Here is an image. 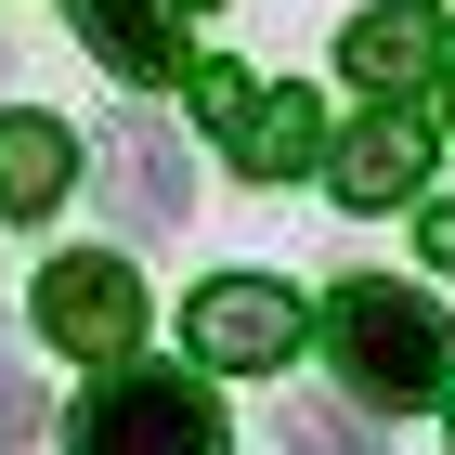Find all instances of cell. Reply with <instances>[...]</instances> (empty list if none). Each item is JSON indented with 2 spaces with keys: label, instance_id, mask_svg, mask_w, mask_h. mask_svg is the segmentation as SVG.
I'll return each mask as SVG.
<instances>
[{
  "label": "cell",
  "instance_id": "obj_12",
  "mask_svg": "<svg viewBox=\"0 0 455 455\" xmlns=\"http://www.w3.org/2000/svg\"><path fill=\"white\" fill-rule=\"evenodd\" d=\"M27 429H39V390H27V364H13V351H0V455L27 443Z\"/></svg>",
  "mask_w": 455,
  "mask_h": 455
},
{
  "label": "cell",
  "instance_id": "obj_4",
  "mask_svg": "<svg viewBox=\"0 0 455 455\" xmlns=\"http://www.w3.org/2000/svg\"><path fill=\"white\" fill-rule=\"evenodd\" d=\"M182 339L209 351L221 378H260V364H286V351H299V299H286L274 274H221V286H196Z\"/></svg>",
  "mask_w": 455,
  "mask_h": 455
},
{
  "label": "cell",
  "instance_id": "obj_9",
  "mask_svg": "<svg viewBox=\"0 0 455 455\" xmlns=\"http://www.w3.org/2000/svg\"><path fill=\"white\" fill-rule=\"evenodd\" d=\"M66 13H78V39H92L131 92H156V78L182 66V39H170V13H156V0H66Z\"/></svg>",
  "mask_w": 455,
  "mask_h": 455
},
{
  "label": "cell",
  "instance_id": "obj_8",
  "mask_svg": "<svg viewBox=\"0 0 455 455\" xmlns=\"http://www.w3.org/2000/svg\"><path fill=\"white\" fill-rule=\"evenodd\" d=\"M325 170H339V196H351V209H390V196H417V182H429V131H417L403 105H378L364 131L339 143V156H325Z\"/></svg>",
  "mask_w": 455,
  "mask_h": 455
},
{
  "label": "cell",
  "instance_id": "obj_5",
  "mask_svg": "<svg viewBox=\"0 0 455 455\" xmlns=\"http://www.w3.org/2000/svg\"><path fill=\"white\" fill-rule=\"evenodd\" d=\"M39 325H52V351H78V364H117V351L143 339V286L117 274V260H52V274H39Z\"/></svg>",
  "mask_w": 455,
  "mask_h": 455
},
{
  "label": "cell",
  "instance_id": "obj_2",
  "mask_svg": "<svg viewBox=\"0 0 455 455\" xmlns=\"http://www.w3.org/2000/svg\"><path fill=\"white\" fill-rule=\"evenodd\" d=\"M78 455H221V403L170 364H131L78 403Z\"/></svg>",
  "mask_w": 455,
  "mask_h": 455
},
{
  "label": "cell",
  "instance_id": "obj_14",
  "mask_svg": "<svg viewBox=\"0 0 455 455\" xmlns=\"http://www.w3.org/2000/svg\"><path fill=\"white\" fill-rule=\"evenodd\" d=\"M182 13H209V0H182Z\"/></svg>",
  "mask_w": 455,
  "mask_h": 455
},
{
  "label": "cell",
  "instance_id": "obj_13",
  "mask_svg": "<svg viewBox=\"0 0 455 455\" xmlns=\"http://www.w3.org/2000/svg\"><path fill=\"white\" fill-rule=\"evenodd\" d=\"M417 247H429V260H455V209H429V221H417Z\"/></svg>",
  "mask_w": 455,
  "mask_h": 455
},
{
  "label": "cell",
  "instance_id": "obj_10",
  "mask_svg": "<svg viewBox=\"0 0 455 455\" xmlns=\"http://www.w3.org/2000/svg\"><path fill=\"white\" fill-rule=\"evenodd\" d=\"M66 170H78L66 117H0V209H13V221L52 209V196H66Z\"/></svg>",
  "mask_w": 455,
  "mask_h": 455
},
{
  "label": "cell",
  "instance_id": "obj_11",
  "mask_svg": "<svg viewBox=\"0 0 455 455\" xmlns=\"http://www.w3.org/2000/svg\"><path fill=\"white\" fill-rule=\"evenodd\" d=\"M286 455H378L351 403H286Z\"/></svg>",
  "mask_w": 455,
  "mask_h": 455
},
{
  "label": "cell",
  "instance_id": "obj_3",
  "mask_svg": "<svg viewBox=\"0 0 455 455\" xmlns=\"http://www.w3.org/2000/svg\"><path fill=\"white\" fill-rule=\"evenodd\" d=\"M196 117H209V131L235 143V170H247V182H286V170H313V143H325L313 92H260L247 66H196Z\"/></svg>",
  "mask_w": 455,
  "mask_h": 455
},
{
  "label": "cell",
  "instance_id": "obj_6",
  "mask_svg": "<svg viewBox=\"0 0 455 455\" xmlns=\"http://www.w3.org/2000/svg\"><path fill=\"white\" fill-rule=\"evenodd\" d=\"M339 66L378 92V105H403L429 66H443V13H417V0H390V13H351L339 27Z\"/></svg>",
  "mask_w": 455,
  "mask_h": 455
},
{
  "label": "cell",
  "instance_id": "obj_7",
  "mask_svg": "<svg viewBox=\"0 0 455 455\" xmlns=\"http://www.w3.org/2000/svg\"><path fill=\"white\" fill-rule=\"evenodd\" d=\"M105 196H117V221L170 235V221H182V196H196V170H182V143L156 131V117H131V131H105Z\"/></svg>",
  "mask_w": 455,
  "mask_h": 455
},
{
  "label": "cell",
  "instance_id": "obj_1",
  "mask_svg": "<svg viewBox=\"0 0 455 455\" xmlns=\"http://www.w3.org/2000/svg\"><path fill=\"white\" fill-rule=\"evenodd\" d=\"M325 351H339V378L364 390V403H429V390L455 378V325L429 313L417 286H339L325 299Z\"/></svg>",
  "mask_w": 455,
  "mask_h": 455
}]
</instances>
